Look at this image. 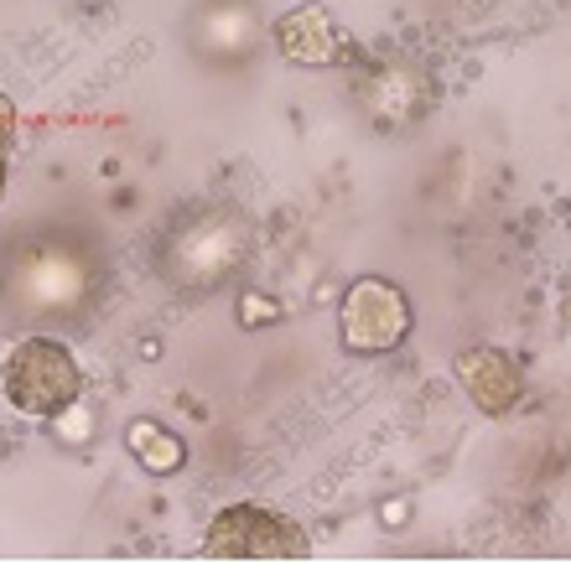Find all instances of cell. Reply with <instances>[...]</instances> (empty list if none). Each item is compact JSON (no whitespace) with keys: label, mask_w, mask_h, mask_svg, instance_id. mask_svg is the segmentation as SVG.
I'll return each mask as SVG.
<instances>
[{"label":"cell","mask_w":571,"mask_h":565,"mask_svg":"<svg viewBox=\"0 0 571 565\" xmlns=\"http://www.w3.org/2000/svg\"><path fill=\"white\" fill-rule=\"evenodd\" d=\"M385 524H406V498H395V504H385Z\"/></svg>","instance_id":"cell-12"},{"label":"cell","mask_w":571,"mask_h":565,"mask_svg":"<svg viewBox=\"0 0 571 565\" xmlns=\"http://www.w3.org/2000/svg\"><path fill=\"white\" fill-rule=\"evenodd\" d=\"M5 187H11V172H5V151H0V197H5Z\"/></svg>","instance_id":"cell-13"},{"label":"cell","mask_w":571,"mask_h":565,"mask_svg":"<svg viewBox=\"0 0 571 565\" xmlns=\"http://www.w3.org/2000/svg\"><path fill=\"white\" fill-rule=\"evenodd\" d=\"M187 42H193L197 58L218 62V68L244 62L260 42L255 5H244V0H203L193 11V21H187Z\"/></svg>","instance_id":"cell-6"},{"label":"cell","mask_w":571,"mask_h":565,"mask_svg":"<svg viewBox=\"0 0 571 565\" xmlns=\"http://www.w3.org/2000/svg\"><path fill=\"white\" fill-rule=\"evenodd\" d=\"M0 390H5V400H11L21 415L53 420V415H62L73 400H83V369L58 337L32 332V337H21L16 348L5 353V364H0Z\"/></svg>","instance_id":"cell-3"},{"label":"cell","mask_w":571,"mask_h":565,"mask_svg":"<svg viewBox=\"0 0 571 565\" xmlns=\"http://www.w3.org/2000/svg\"><path fill=\"white\" fill-rule=\"evenodd\" d=\"M99 291V254L73 234H32L0 265V307L32 322V327H62L89 312Z\"/></svg>","instance_id":"cell-1"},{"label":"cell","mask_w":571,"mask_h":565,"mask_svg":"<svg viewBox=\"0 0 571 565\" xmlns=\"http://www.w3.org/2000/svg\"><path fill=\"white\" fill-rule=\"evenodd\" d=\"M203 550L214 561H307L312 555L307 529L265 504H229L224 514H214Z\"/></svg>","instance_id":"cell-4"},{"label":"cell","mask_w":571,"mask_h":565,"mask_svg":"<svg viewBox=\"0 0 571 565\" xmlns=\"http://www.w3.org/2000/svg\"><path fill=\"white\" fill-rule=\"evenodd\" d=\"M457 379H462V390L473 400L483 415H510L519 405V369H514L510 353L499 348H468L457 353Z\"/></svg>","instance_id":"cell-8"},{"label":"cell","mask_w":571,"mask_h":565,"mask_svg":"<svg viewBox=\"0 0 571 565\" xmlns=\"http://www.w3.org/2000/svg\"><path fill=\"white\" fill-rule=\"evenodd\" d=\"M125 447H130V457H136L140 468L157 472V477L182 472V462H187L182 436L178 430H167L161 420H130V426H125Z\"/></svg>","instance_id":"cell-9"},{"label":"cell","mask_w":571,"mask_h":565,"mask_svg":"<svg viewBox=\"0 0 571 565\" xmlns=\"http://www.w3.org/2000/svg\"><path fill=\"white\" fill-rule=\"evenodd\" d=\"M271 37H276V53L296 68H333L343 58V32H338V21L328 16V5H296L286 16L271 26Z\"/></svg>","instance_id":"cell-7"},{"label":"cell","mask_w":571,"mask_h":565,"mask_svg":"<svg viewBox=\"0 0 571 565\" xmlns=\"http://www.w3.org/2000/svg\"><path fill=\"white\" fill-rule=\"evenodd\" d=\"M11 140H16V104L0 94V151H11Z\"/></svg>","instance_id":"cell-11"},{"label":"cell","mask_w":571,"mask_h":565,"mask_svg":"<svg viewBox=\"0 0 571 565\" xmlns=\"http://www.w3.org/2000/svg\"><path fill=\"white\" fill-rule=\"evenodd\" d=\"M250 244H255V229H250V218L239 208H224V203L187 208V214H178L161 229L157 270L167 286H178L187 296L214 291L244 265Z\"/></svg>","instance_id":"cell-2"},{"label":"cell","mask_w":571,"mask_h":565,"mask_svg":"<svg viewBox=\"0 0 571 565\" xmlns=\"http://www.w3.org/2000/svg\"><path fill=\"white\" fill-rule=\"evenodd\" d=\"M338 332L349 353H390L411 337V301L395 280L364 275L349 286L343 307H338Z\"/></svg>","instance_id":"cell-5"},{"label":"cell","mask_w":571,"mask_h":565,"mask_svg":"<svg viewBox=\"0 0 571 565\" xmlns=\"http://www.w3.org/2000/svg\"><path fill=\"white\" fill-rule=\"evenodd\" d=\"M276 316H281V307L271 296H260V291L239 296V327H265V322H276Z\"/></svg>","instance_id":"cell-10"}]
</instances>
